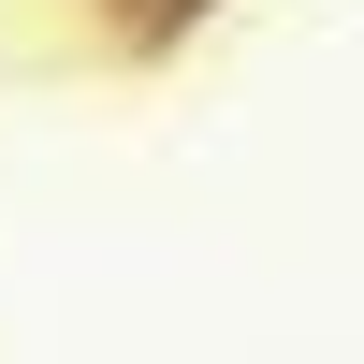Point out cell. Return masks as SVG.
I'll use <instances>...</instances> for the list:
<instances>
[{
	"label": "cell",
	"instance_id": "6da1fadb",
	"mask_svg": "<svg viewBox=\"0 0 364 364\" xmlns=\"http://www.w3.org/2000/svg\"><path fill=\"white\" fill-rule=\"evenodd\" d=\"M87 15H102V44H117V58H161L175 29H204L219 0H87Z\"/></svg>",
	"mask_w": 364,
	"mask_h": 364
}]
</instances>
